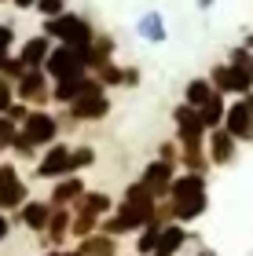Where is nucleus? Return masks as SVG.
Returning a JSON list of instances; mask_svg holds the SVG:
<instances>
[{
    "label": "nucleus",
    "mask_w": 253,
    "mask_h": 256,
    "mask_svg": "<svg viewBox=\"0 0 253 256\" xmlns=\"http://www.w3.org/2000/svg\"><path fill=\"white\" fill-rule=\"evenodd\" d=\"M246 102H249V110H253V96H249V99H246Z\"/></svg>",
    "instance_id": "36"
},
{
    "label": "nucleus",
    "mask_w": 253,
    "mask_h": 256,
    "mask_svg": "<svg viewBox=\"0 0 253 256\" xmlns=\"http://www.w3.org/2000/svg\"><path fill=\"white\" fill-rule=\"evenodd\" d=\"M231 132H216L213 136V143H209V150H213V161L216 165H227V161H231Z\"/></svg>",
    "instance_id": "14"
},
{
    "label": "nucleus",
    "mask_w": 253,
    "mask_h": 256,
    "mask_svg": "<svg viewBox=\"0 0 253 256\" xmlns=\"http://www.w3.org/2000/svg\"><path fill=\"white\" fill-rule=\"evenodd\" d=\"M227 132L235 139H253V110H249V102H238V106L227 110Z\"/></svg>",
    "instance_id": "6"
},
{
    "label": "nucleus",
    "mask_w": 253,
    "mask_h": 256,
    "mask_svg": "<svg viewBox=\"0 0 253 256\" xmlns=\"http://www.w3.org/2000/svg\"><path fill=\"white\" fill-rule=\"evenodd\" d=\"M44 55H48V40H44V37L30 40L26 48H22V59H26V66H37V62H44Z\"/></svg>",
    "instance_id": "17"
},
{
    "label": "nucleus",
    "mask_w": 253,
    "mask_h": 256,
    "mask_svg": "<svg viewBox=\"0 0 253 256\" xmlns=\"http://www.w3.org/2000/svg\"><path fill=\"white\" fill-rule=\"evenodd\" d=\"M202 256H209V252H202Z\"/></svg>",
    "instance_id": "40"
},
{
    "label": "nucleus",
    "mask_w": 253,
    "mask_h": 256,
    "mask_svg": "<svg viewBox=\"0 0 253 256\" xmlns=\"http://www.w3.org/2000/svg\"><path fill=\"white\" fill-rule=\"evenodd\" d=\"M26 136L33 143H48V139H55V121L48 114H30L26 118Z\"/></svg>",
    "instance_id": "11"
},
{
    "label": "nucleus",
    "mask_w": 253,
    "mask_h": 256,
    "mask_svg": "<svg viewBox=\"0 0 253 256\" xmlns=\"http://www.w3.org/2000/svg\"><path fill=\"white\" fill-rule=\"evenodd\" d=\"M33 4V0H15V8H30Z\"/></svg>",
    "instance_id": "34"
},
{
    "label": "nucleus",
    "mask_w": 253,
    "mask_h": 256,
    "mask_svg": "<svg viewBox=\"0 0 253 256\" xmlns=\"http://www.w3.org/2000/svg\"><path fill=\"white\" fill-rule=\"evenodd\" d=\"M66 256H85V252H66Z\"/></svg>",
    "instance_id": "35"
},
{
    "label": "nucleus",
    "mask_w": 253,
    "mask_h": 256,
    "mask_svg": "<svg viewBox=\"0 0 253 256\" xmlns=\"http://www.w3.org/2000/svg\"><path fill=\"white\" fill-rule=\"evenodd\" d=\"M37 4H41L44 15H59V11H63V0H37Z\"/></svg>",
    "instance_id": "28"
},
{
    "label": "nucleus",
    "mask_w": 253,
    "mask_h": 256,
    "mask_svg": "<svg viewBox=\"0 0 253 256\" xmlns=\"http://www.w3.org/2000/svg\"><path fill=\"white\" fill-rule=\"evenodd\" d=\"M154 256H169V252H154Z\"/></svg>",
    "instance_id": "37"
},
{
    "label": "nucleus",
    "mask_w": 253,
    "mask_h": 256,
    "mask_svg": "<svg viewBox=\"0 0 253 256\" xmlns=\"http://www.w3.org/2000/svg\"><path fill=\"white\" fill-rule=\"evenodd\" d=\"M107 208H110V198L107 194H88L81 202V212H88V216H99V212H107Z\"/></svg>",
    "instance_id": "21"
},
{
    "label": "nucleus",
    "mask_w": 253,
    "mask_h": 256,
    "mask_svg": "<svg viewBox=\"0 0 253 256\" xmlns=\"http://www.w3.org/2000/svg\"><path fill=\"white\" fill-rule=\"evenodd\" d=\"M176 121H180V139L187 146H198V139H202V128H205V121H202V110H187V106H180L176 110Z\"/></svg>",
    "instance_id": "5"
},
{
    "label": "nucleus",
    "mask_w": 253,
    "mask_h": 256,
    "mask_svg": "<svg viewBox=\"0 0 253 256\" xmlns=\"http://www.w3.org/2000/svg\"><path fill=\"white\" fill-rule=\"evenodd\" d=\"M8 118H11V121H22V118H26V110H22V106H11Z\"/></svg>",
    "instance_id": "32"
},
{
    "label": "nucleus",
    "mask_w": 253,
    "mask_h": 256,
    "mask_svg": "<svg viewBox=\"0 0 253 256\" xmlns=\"http://www.w3.org/2000/svg\"><path fill=\"white\" fill-rule=\"evenodd\" d=\"M26 202V183L11 165H0V208H15Z\"/></svg>",
    "instance_id": "4"
},
{
    "label": "nucleus",
    "mask_w": 253,
    "mask_h": 256,
    "mask_svg": "<svg viewBox=\"0 0 253 256\" xmlns=\"http://www.w3.org/2000/svg\"><path fill=\"white\" fill-rule=\"evenodd\" d=\"M81 70H85V55H81V48H74V44H66V48H59V52L48 55V74L59 77V80L77 77Z\"/></svg>",
    "instance_id": "2"
},
{
    "label": "nucleus",
    "mask_w": 253,
    "mask_h": 256,
    "mask_svg": "<svg viewBox=\"0 0 253 256\" xmlns=\"http://www.w3.org/2000/svg\"><path fill=\"white\" fill-rule=\"evenodd\" d=\"M52 256H59V252H52Z\"/></svg>",
    "instance_id": "39"
},
{
    "label": "nucleus",
    "mask_w": 253,
    "mask_h": 256,
    "mask_svg": "<svg viewBox=\"0 0 253 256\" xmlns=\"http://www.w3.org/2000/svg\"><path fill=\"white\" fill-rule=\"evenodd\" d=\"M52 242H59L63 238V230H66V212H52Z\"/></svg>",
    "instance_id": "25"
},
{
    "label": "nucleus",
    "mask_w": 253,
    "mask_h": 256,
    "mask_svg": "<svg viewBox=\"0 0 253 256\" xmlns=\"http://www.w3.org/2000/svg\"><path fill=\"white\" fill-rule=\"evenodd\" d=\"M66 168H74V154L66 146H52L48 158L41 161V176H59V172H66Z\"/></svg>",
    "instance_id": "9"
},
{
    "label": "nucleus",
    "mask_w": 253,
    "mask_h": 256,
    "mask_svg": "<svg viewBox=\"0 0 253 256\" xmlns=\"http://www.w3.org/2000/svg\"><path fill=\"white\" fill-rule=\"evenodd\" d=\"M4 238H8V220L0 216V242H4Z\"/></svg>",
    "instance_id": "33"
},
{
    "label": "nucleus",
    "mask_w": 253,
    "mask_h": 256,
    "mask_svg": "<svg viewBox=\"0 0 253 256\" xmlns=\"http://www.w3.org/2000/svg\"><path fill=\"white\" fill-rule=\"evenodd\" d=\"M209 99H213V92H209L205 80H191V84H187V102H191V106H205Z\"/></svg>",
    "instance_id": "18"
},
{
    "label": "nucleus",
    "mask_w": 253,
    "mask_h": 256,
    "mask_svg": "<svg viewBox=\"0 0 253 256\" xmlns=\"http://www.w3.org/2000/svg\"><path fill=\"white\" fill-rule=\"evenodd\" d=\"M224 114H227V110H224V99H220V96H213V99L202 106V121H205V128H209V124H220Z\"/></svg>",
    "instance_id": "19"
},
{
    "label": "nucleus",
    "mask_w": 253,
    "mask_h": 256,
    "mask_svg": "<svg viewBox=\"0 0 253 256\" xmlns=\"http://www.w3.org/2000/svg\"><path fill=\"white\" fill-rule=\"evenodd\" d=\"M183 246V230L180 227H162V242H158V252H176Z\"/></svg>",
    "instance_id": "16"
},
{
    "label": "nucleus",
    "mask_w": 253,
    "mask_h": 256,
    "mask_svg": "<svg viewBox=\"0 0 253 256\" xmlns=\"http://www.w3.org/2000/svg\"><path fill=\"white\" fill-rule=\"evenodd\" d=\"M213 84L220 92H235V77H231V66H216L213 70Z\"/></svg>",
    "instance_id": "22"
},
{
    "label": "nucleus",
    "mask_w": 253,
    "mask_h": 256,
    "mask_svg": "<svg viewBox=\"0 0 253 256\" xmlns=\"http://www.w3.org/2000/svg\"><path fill=\"white\" fill-rule=\"evenodd\" d=\"M74 165H92V150L85 146V150H77L74 154Z\"/></svg>",
    "instance_id": "30"
},
{
    "label": "nucleus",
    "mask_w": 253,
    "mask_h": 256,
    "mask_svg": "<svg viewBox=\"0 0 253 256\" xmlns=\"http://www.w3.org/2000/svg\"><path fill=\"white\" fill-rule=\"evenodd\" d=\"M15 121H11V118H0V150H4V146H15Z\"/></svg>",
    "instance_id": "23"
},
{
    "label": "nucleus",
    "mask_w": 253,
    "mask_h": 256,
    "mask_svg": "<svg viewBox=\"0 0 253 256\" xmlns=\"http://www.w3.org/2000/svg\"><path fill=\"white\" fill-rule=\"evenodd\" d=\"M22 220H26L33 230H44V227L52 224V208L44 205V202H30V205H26V212H22Z\"/></svg>",
    "instance_id": "13"
},
{
    "label": "nucleus",
    "mask_w": 253,
    "mask_h": 256,
    "mask_svg": "<svg viewBox=\"0 0 253 256\" xmlns=\"http://www.w3.org/2000/svg\"><path fill=\"white\" fill-rule=\"evenodd\" d=\"M19 96L30 99V102H44V99H48V84H44V74H41V70H30V74L22 77Z\"/></svg>",
    "instance_id": "10"
},
{
    "label": "nucleus",
    "mask_w": 253,
    "mask_h": 256,
    "mask_svg": "<svg viewBox=\"0 0 253 256\" xmlns=\"http://www.w3.org/2000/svg\"><path fill=\"white\" fill-rule=\"evenodd\" d=\"M81 252H85V256H114V242L103 238V234H99V238H88Z\"/></svg>",
    "instance_id": "20"
},
{
    "label": "nucleus",
    "mask_w": 253,
    "mask_h": 256,
    "mask_svg": "<svg viewBox=\"0 0 253 256\" xmlns=\"http://www.w3.org/2000/svg\"><path fill=\"white\" fill-rule=\"evenodd\" d=\"M0 66H4V59H0Z\"/></svg>",
    "instance_id": "38"
},
{
    "label": "nucleus",
    "mask_w": 253,
    "mask_h": 256,
    "mask_svg": "<svg viewBox=\"0 0 253 256\" xmlns=\"http://www.w3.org/2000/svg\"><path fill=\"white\" fill-rule=\"evenodd\" d=\"M231 77H235V92H249V84H253L249 66H231Z\"/></svg>",
    "instance_id": "24"
},
{
    "label": "nucleus",
    "mask_w": 253,
    "mask_h": 256,
    "mask_svg": "<svg viewBox=\"0 0 253 256\" xmlns=\"http://www.w3.org/2000/svg\"><path fill=\"white\" fill-rule=\"evenodd\" d=\"M8 44H11V30H8V26H0V52H4Z\"/></svg>",
    "instance_id": "31"
},
{
    "label": "nucleus",
    "mask_w": 253,
    "mask_h": 256,
    "mask_svg": "<svg viewBox=\"0 0 253 256\" xmlns=\"http://www.w3.org/2000/svg\"><path fill=\"white\" fill-rule=\"evenodd\" d=\"M88 92H99L92 80H85L81 74L77 77H66V80H59V88H55V99L59 102H77L81 96H88Z\"/></svg>",
    "instance_id": "7"
},
{
    "label": "nucleus",
    "mask_w": 253,
    "mask_h": 256,
    "mask_svg": "<svg viewBox=\"0 0 253 256\" xmlns=\"http://www.w3.org/2000/svg\"><path fill=\"white\" fill-rule=\"evenodd\" d=\"M70 114L74 118H103L107 114V99H103V92H88L77 102H70Z\"/></svg>",
    "instance_id": "8"
},
{
    "label": "nucleus",
    "mask_w": 253,
    "mask_h": 256,
    "mask_svg": "<svg viewBox=\"0 0 253 256\" xmlns=\"http://www.w3.org/2000/svg\"><path fill=\"white\" fill-rule=\"evenodd\" d=\"M81 180H66V183H59L55 187V194H52V202L55 205H66V202H74V198H81Z\"/></svg>",
    "instance_id": "15"
},
{
    "label": "nucleus",
    "mask_w": 253,
    "mask_h": 256,
    "mask_svg": "<svg viewBox=\"0 0 253 256\" xmlns=\"http://www.w3.org/2000/svg\"><path fill=\"white\" fill-rule=\"evenodd\" d=\"M99 77L107 80V84H114V80H121V74H118V70H114V66H107V62L99 66Z\"/></svg>",
    "instance_id": "29"
},
{
    "label": "nucleus",
    "mask_w": 253,
    "mask_h": 256,
    "mask_svg": "<svg viewBox=\"0 0 253 256\" xmlns=\"http://www.w3.org/2000/svg\"><path fill=\"white\" fill-rule=\"evenodd\" d=\"M172 198H176V216L180 220H194L202 216L205 208V183L198 172H191V176H183L172 183Z\"/></svg>",
    "instance_id": "1"
},
{
    "label": "nucleus",
    "mask_w": 253,
    "mask_h": 256,
    "mask_svg": "<svg viewBox=\"0 0 253 256\" xmlns=\"http://www.w3.org/2000/svg\"><path fill=\"white\" fill-rule=\"evenodd\" d=\"M143 183H147L154 194H165V190L172 187V168H169V161H154V165L143 172Z\"/></svg>",
    "instance_id": "12"
},
{
    "label": "nucleus",
    "mask_w": 253,
    "mask_h": 256,
    "mask_svg": "<svg viewBox=\"0 0 253 256\" xmlns=\"http://www.w3.org/2000/svg\"><path fill=\"white\" fill-rule=\"evenodd\" d=\"M48 37H63L66 44H74V48H81V44L92 40V33L81 18H70V15H55L48 22Z\"/></svg>",
    "instance_id": "3"
},
{
    "label": "nucleus",
    "mask_w": 253,
    "mask_h": 256,
    "mask_svg": "<svg viewBox=\"0 0 253 256\" xmlns=\"http://www.w3.org/2000/svg\"><path fill=\"white\" fill-rule=\"evenodd\" d=\"M11 106H15V102H11V88H8V80H0V110H11Z\"/></svg>",
    "instance_id": "27"
},
{
    "label": "nucleus",
    "mask_w": 253,
    "mask_h": 256,
    "mask_svg": "<svg viewBox=\"0 0 253 256\" xmlns=\"http://www.w3.org/2000/svg\"><path fill=\"white\" fill-rule=\"evenodd\" d=\"M22 66H26V59H4V74H8V77H19Z\"/></svg>",
    "instance_id": "26"
}]
</instances>
